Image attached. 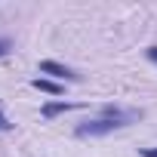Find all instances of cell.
I'll list each match as a JSON object with an SVG mask.
<instances>
[{"label": "cell", "mask_w": 157, "mask_h": 157, "mask_svg": "<svg viewBox=\"0 0 157 157\" xmlns=\"http://www.w3.org/2000/svg\"><path fill=\"white\" fill-rule=\"evenodd\" d=\"M31 86H34V90H43V93H52V96H59V93H62V86H59V83L43 80V77H34V80H31Z\"/></svg>", "instance_id": "obj_4"}, {"label": "cell", "mask_w": 157, "mask_h": 157, "mask_svg": "<svg viewBox=\"0 0 157 157\" xmlns=\"http://www.w3.org/2000/svg\"><path fill=\"white\" fill-rule=\"evenodd\" d=\"M10 129H13V120L3 114V105H0V132H10Z\"/></svg>", "instance_id": "obj_5"}, {"label": "cell", "mask_w": 157, "mask_h": 157, "mask_svg": "<svg viewBox=\"0 0 157 157\" xmlns=\"http://www.w3.org/2000/svg\"><path fill=\"white\" fill-rule=\"evenodd\" d=\"M71 108H77L74 102H46L43 105V117L49 120V117H56V114H62V111H71Z\"/></svg>", "instance_id": "obj_3"}, {"label": "cell", "mask_w": 157, "mask_h": 157, "mask_svg": "<svg viewBox=\"0 0 157 157\" xmlns=\"http://www.w3.org/2000/svg\"><path fill=\"white\" fill-rule=\"evenodd\" d=\"M40 71H43V74H52V77H65V80H77V74H74L68 65L52 62V59H43V62H40Z\"/></svg>", "instance_id": "obj_2"}, {"label": "cell", "mask_w": 157, "mask_h": 157, "mask_svg": "<svg viewBox=\"0 0 157 157\" xmlns=\"http://www.w3.org/2000/svg\"><path fill=\"white\" fill-rule=\"evenodd\" d=\"M136 120H142V111H136V108H114V105H105L102 108V117H96V120H83L80 126L74 129V136L77 139H99V136H108V132H114V129H123V126H129V123H136Z\"/></svg>", "instance_id": "obj_1"}, {"label": "cell", "mask_w": 157, "mask_h": 157, "mask_svg": "<svg viewBox=\"0 0 157 157\" xmlns=\"http://www.w3.org/2000/svg\"><path fill=\"white\" fill-rule=\"evenodd\" d=\"M10 49H13V43H10V40H6V37H3V40H0V59H3V56H6V52H10Z\"/></svg>", "instance_id": "obj_6"}, {"label": "cell", "mask_w": 157, "mask_h": 157, "mask_svg": "<svg viewBox=\"0 0 157 157\" xmlns=\"http://www.w3.org/2000/svg\"><path fill=\"white\" fill-rule=\"evenodd\" d=\"M145 56H148V59L157 65V46H148V49H145Z\"/></svg>", "instance_id": "obj_7"}, {"label": "cell", "mask_w": 157, "mask_h": 157, "mask_svg": "<svg viewBox=\"0 0 157 157\" xmlns=\"http://www.w3.org/2000/svg\"><path fill=\"white\" fill-rule=\"evenodd\" d=\"M139 154H142V157H157V148H142Z\"/></svg>", "instance_id": "obj_8"}]
</instances>
